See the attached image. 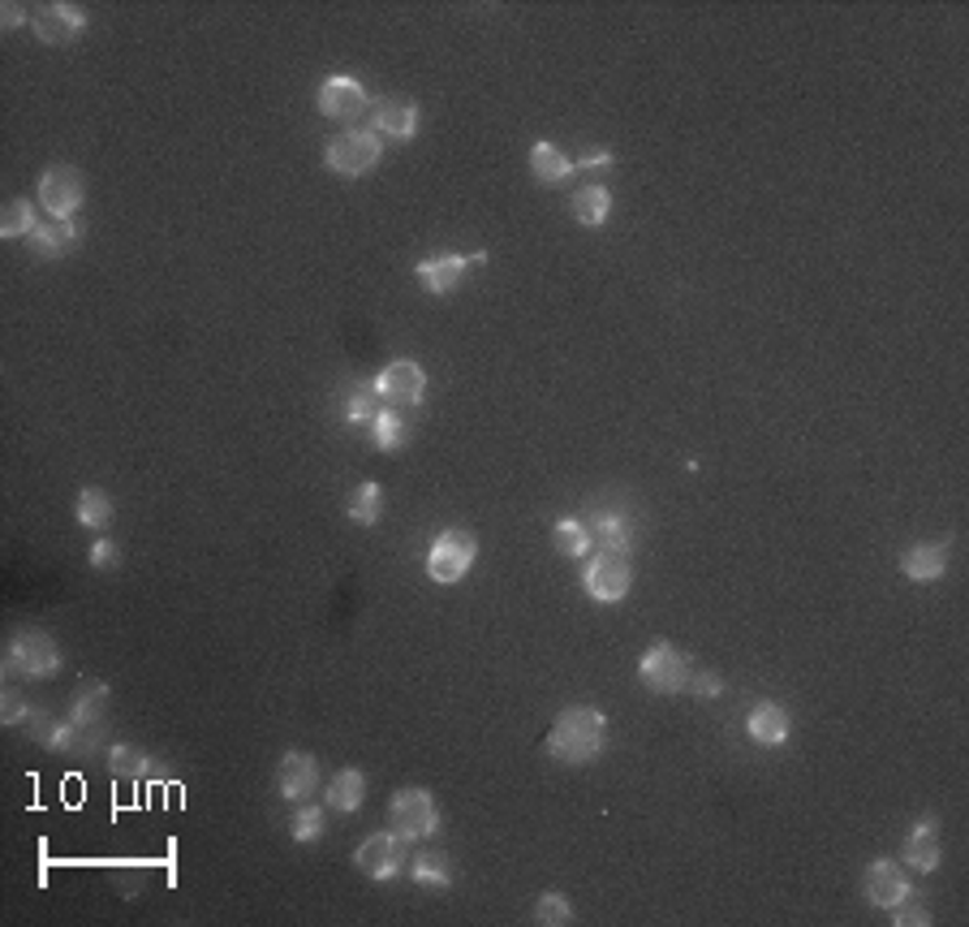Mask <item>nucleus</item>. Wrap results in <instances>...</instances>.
Returning <instances> with one entry per match:
<instances>
[{
	"mask_svg": "<svg viewBox=\"0 0 969 927\" xmlns=\"http://www.w3.org/2000/svg\"><path fill=\"white\" fill-rule=\"evenodd\" d=\"M604 742H608V721H604V712L578 703V708H565V712L556 717V725L547 733V755H551L556 764L581 768V764H595V760L604 755Z\"/></svg>",
	"mask_w": 969,
	"mask_h": 927,
	"instance_id": "f257e3e1",
	"label": "nucleus"
},
{
	"mask_svg": "<svg viewBox=\"0 0 969 927\" xmlns=\"http://www.w3.org/2000/svg\"><path fill=\"white\" fill-rule=\"evenodd\" d=\"M4 673L13 678H56L61 673V647L43 630H18L4 651Z\"/></svg>",
	"mask_w": 969,
	"mask_h": 927,
	"instance_id": "f03ea898",
	"label": "nucleus"
},
{
	"mask_svg": "<svg viewBox=\"0 0 969 927\" xmlns=\"http://www.w3.org/2000/svg\"><path fill=\"white\" fill-rule=\"evenodd\" d=\"M388 820H392V833H401L405 842H426V837L440 833V806L419 785H405V790L392 794Z\"/></svg>",
	"mask_w": 969,
	"mask_h": 927,
	"instance_id": "7ed1b4c3",
	"label": "nucleus"
},
{
	"mask_svg": "<svg viewBox=\"0 0 969 927\" xmlns=\"http://www.w3.org/2000/svg\"><path fill=\"white\" fill-rule=\"evenodd\" d=\"M380 134L375 130H341L328 147H323V164L337 173V177H362L380 164Z\"/></svg>",
	"mask_w": 969,
	"mask_h": 927,
	"instance_id": "20e7f679",
	"label": "nucleus"
},
{
	"mask_svg": "<svg viewBox=\"0 0 969 927\" xmlns=\"http://www.w3.org/2000/svg\"><path fill=\"white\" fill-rule=\"evenodd\" d=\"M474 557H478V539L470 531H462V526L457 531H440L431 539V553H426V574L435 583L453 587V583H462L465 574H470Z\"/></svg>",
	"mask_w": 969,
	"mask_h": 927,
	"instance_id": "39448f33",
	"label": "nucleus"
},
{
	"mask_svg": "<svg viewBox=\"0 0 969 927\" xmlns=\"http://www.w3.org/2000/svg\"><path fill=\"white\" fill-rule=\"evenodd\" d=\"M690 673H694L690 656L677 651L672 643L647 647V656L638 660V682L647 686L651 694H677V690H685V686H690Z\"/></svg>",
	"mask_w": 969,
	"mask_h": 927,
	"instance_id": "423d86ee",
	"label": "nucleus"
},
{
	"mask_svg": "<svg viewBox=\"0 0 969 927\" xmlns=\"http://www.w3.org/2000/svg\"><path fill=\"white\" fill-rule=\"evenodd\" d=\"M86 199V182L74 164H52L39 177V207L52 220H78V207Z\"/></svg>",
	"mask_w": 969,
	"mask_h": 927,
	"instance_id": "0eeeda50",
	"label": "nucleus"
},
{
	"mask_svg": "<svg viewBox=\"0 0 969 927\" xmlns=\"http://www.w3.org/2000/svg\"><path fill=\"white\" fill-rule=\"evenodd\" d=\"M581 587L590 600L599 605H617L629 596L633 587V565H629V553H599L590 557V565L581 569Z\"/></svg>",
	"mask_w": 969,
	"mask_h": 927,
	"instance_id": "6e6552de",
	"label": "nucleus"
},
{
	"mask_svg": "<svg viewBox=\"0 0 969 927\" xmlns=\"http://www.w3.org/2000/svg\"><path fill=\"white\" fill-rule=\"evenodd\" d=\"M353 863H358V872L362 876H371V880H392L401 867H405V837L401 833H371L358 854H353Z\"/></svg>",
	"mask_w": 969,
	"mask_h": 927,
	"instance_id": "1a4fd4ad",
	"label": "nucleus"
},
{
	"mask_svg": "<svg viewBox=\"0 0 969 927\" xmlns=\"http://www.w3.org/2000/svg\"><path fill=\"white\" fill-rule=\"evenodd\" d=\"M31 27H35L39 43L61 48V43H74L78 35L86 31V9L65 4V0H52V4H39L35 18H31Z\"/></svg>",
	"mask_w": 969,
	"mask_h": 927,
	"instance_id": "9d476101",
	"label": "nucleus"
},
{
	"mask_svg": "<svg viewBox=\"0 0 969 927\" xmlns=\"http://www.w3.org/2000/svg\"><path fill=\"white\" fill-rule=\"evenodd\" d=\"M319 113L328 122H358L367 113V86L349 74H332L319 86Z\"/></svg>",
	"mask_w": 969,
	"mask_h": 927,
	"instance_id": "9b49d317",
	"label": "nucleus"
},
{
	"mask_svg": "<svg viewBox=\"0 0 969 927\" xmlns=\"http://www.w3.org/2000/svg\"><path fill=\"white\" fill-rule=\"evenodd\" d=\"M315 781H319V760L315 755H307V751L280 755V764H276V794L285 803H307L310 794H315Z\"/></svg>",
	"mask_w": 969,
	"mask_h": 927,
	"instance_id": "f8f14e48",
	"label": "nucleus"
},
{
	"mask_svg": "<svg viewBox=\"0 0 969 927\" xmlns=\"http://www.w3.org/2000/svg\"><path fill=\"white\" fill-rule=\"evenodd\" d=\"M371 130L396 143H410L419 134V104L410 95H384L380 104H371Z\"/></svg>",
	"mask_w": 969,
	"mask_h": 927,
	"instance_id": "ddd939ff",
	"label": "nucleus"
},
{
	"mask_svg": "<svg viewBox=\"0 0 969 927\" xmlns=\"http://www.w3.org/2000/svg\"><path fill=\"white\" fill-rule=\"evenodd\" d=\"M375 393L384 402H423L426 393V371L414 359H392V363L375 375Z\"/></svg>",
	"mask_w": 969,
	"mask_h": 927,
	"instance_id": "4468645a",
	"label": "nucleus"
},
{
	"mask_svg": "<svg viewBox=\"0 0 969 927\" xmlns=\"http://www.w3.org/2000/svg\"><path fill=\"white\" fill-rule=\"evenodd\" d=\"M862 888H866V902L879 906V910H891L900 897H909V880H905V867L896 858H875L862 876Z\"/></svg>",
	"mask_w": 969,
	"mask_h": 927,
	"instance_id": "2eb2a0df",
	"label": "nucleus"
},
{
	"mask_svg": "<svg viewBox=\"0 0 969 927\" xmlns=\"http://www.w3.org/2000/svg\"><path fill=\"white\" fill-rule=\"evenodd\" d=\"M487 255L478 250V255H435V259H423L419 264V281L435 293V298H444V293H453L457 285H462L465 268L470 264H483Z\"/></svg>",
	"mask_w": 969,
	"mask_h": 927,
	"instance_id": "dca6fc26",
	"label": "nucleus"
},
{
	"mask_svg": "<svg viewBox=\"0 0 969 927\" xmlns=\"http://www.w3.org/2000/svg\"><path fill=\"white\" fill-rule=\"evenodd\" d=\"M788 729H793L788 712H784L780 703H772V699L754 703L750 717H745V733H750L759 746H784V742H788Z\"/></svg>",
	"mask_w": 969,
	"mask_h": 927,
	"instance_id": "f3484780",
	"label": "nucleus"
},
{
	"mask_svg": "<svg viewBox=\"0 0 969 927\" xmlns=\"http://www.w3.org/2000/svg\"><path fill=\"white\" fill-rule=\"evenodd\" d=\"M586 526H590V539L599 553H629L633 548V523L620 509H595Z\"/></svg>",
	"mask_w": 969,
	"mask_h": 927,
	"instance_id": "a211bd4d",
	"label": "nucleus"
},
{
	"mask_svg": "<svg viewBox=\"0 0 969 927\" xmlns=\"http://www.w3.org/2000/svg\"><path fill=\"white\" fill-rule=\"evenodd\" d=\"M78 243H82V225L78 220H43L35 234L27 238L35 259H61Z\"/></svg>",
	"mask_w": 969,
	"mask_h": 927,
	"instance_id": "6ab92c4d",
	"label": "nucleus"
},
{
	"mask_svg": "<svg viewBox=\"0 0 969 927\" xmlns=\"http://www.w3.org/2000/svg\"><path fill=\"white\" fill-rule=\"evenodd\" d=\"M939 858H944V849H939V824H935V820H918V824L909 828V837H905V863H909L914 872L930 876V872L939 867Z\"/></svg>",
	"mask_w": 969,
	"mask_h": 927,
	"instance_id": "aec40b11",
	"label": "nucleus"
},
{
	"mask_svg": "<svg viewBox=\"0 0 969 927\" xmlns=\"http://www.w3.org/2000/svg\"><path fill=\"white\" fill-rule=\"evenodd\" d=\"M944 569H948V544H914L900 557V574L909 583H935L944 578Z\"/></svg>",
	"mask_w": 969,
	"mask_h": 927,
	"instance_id": "412c9836",
	"label": "nucleus"
},
{
	"mask_svg": "<svg viewBox=\"0 0 969 927\" xmlns=\"http://www.w3.org/2000/svg\"><path fill=\"white\" fill-rule=\"evenodd\" d=\"M367 799V776L358 772V768H341L332 781H328V794H323V803L328 811H337V815H353L358 806Z\"/></svg>",
	"mask_w": 969,
	"mask_h": 927,
	"instance_id": "4be33fe9",
	"label": "nucleus"
},
{
	"mask_svg": "<svg viewBox=\"0 0 969 927\" xmlns=\"http://www.w3.org/2000/svg\"><path fill=\"white\" fill-rule=\"evenodd\" d=\"M109 699H113L109 682H100V678H82V682L74 686V699H70V717H74L78 725L104 721V712H109Z\"/></svg>",
	"mask_w": 969,
	"mask_h": 927,
	"instance_id": "5701e85b",
	"label": "nucleus"
},
{
	"mask_svg": "<svg viewBox=\"0 0 969 927\" xmlns=\"http://www.w3.org/2000/svg\"><path fill=\"white\" fill-rule=\"evenodd\" d=\"M74 509H78V523L86 526V531H109L116 518L113 496H109L104 487H82L78 501H74Z\"/></svg>",
	"mask_w": 969,
	"mask_h": 927,
	"instance_id": "b1692460",
	"label": "nucleus"
},
{
	"mask_svg": "<svg viewBox=\"0 0 969 927\" xmlns=\"http://www.w3.org/2000/svg\"><path fill=\"white\" fill-rule=\"evenodd\" d=\"M574 216H578V225H586V229H599V225L612 216V190L599 186V182L574 190Z\"/></svg>",
	"mask_w": 969,
	"mask_h": 927,
	"instance_id": "393cba45",
	"label": "nucleus"
},
{
	"mask_svg": "<svg viewBox=\"0 0 969 927\" xmlns=\"http://www.w3.org/2000/svg\"><path fill=\"white\" fill-rule=\"evenodd\" d=\"M530 173L547 182V186H556V182H565V177H574V161L556 147V143H535L530 147Z\"/></svg>",
	"mask_w": 969,
	"mask_h": 927,
	"instance_id": "a878e982",
	"label": "nucleus"
},
{
	"mask_svg": "<svg viewBox=\"0 0 969 927\" xmlns=\"http://www.w3.org/2000/svg\"><path fill=\"white\" fill-rule=\"evenodd\" d=\"M410 876L426 888H449L453 885V863L444 849H419V858L410 863Z\"/></svg>",
	"mask_w": 969,
	"mask_h": 927,
	"instance_id": "bb28decb",
	"label": "nucleus"
},
{
	"mask_svg": "<svg viewBox=\"0 0 969 927\" xmlns=\"http://www.w3.org/2000/svg\"><path fill=\"white\" fill-rule=\"evenodd\" d=\"M39 229V216H35V203L31 199H9L0 207V238H31Z\"/></svg>",
	"mask_w": 969,
	"mask_h": 927,
	"instance_id": "cd10ccee",
	"label": "nucleus"
},
{
	"mask_svg": "<svg viewBox=\"0 0 969 927\" xmlns=\"http://www.w3.org/2000/svg\"><path fill=\"white\" fill-rule=\"evenodd\" d=\"M380 514H384V487L375 484V480H367V484L353 487V496H349V523L375 526L380 523Z\"/></svg>",
	"mask_w": 969,
	"mask_h": 927,
	"instance_id": "c85d7f7f",
	"label": "nucleus"
},
{
	"mask_svg": "<svg viewBox=\"0 0 969 927\" xmlns=\"http://www.w3.org/2000/svg\"><path fill=\"white\" fill-rule=\"evenodd\" d=\"M551 539H556V553L560 557H574V562H581L586 553H590V526L581 523V518H560L556 523V531H551Z\"/></svg>",
	"mask_w": 969,
	"mask_h": 927,
	"instance_id": "c756f323",
	"label": "nucleus"
},
{
	"mask_svg": "<svg viewBox=\"0 0 969 927\" xmlns=\"http://www.w3.org/2000/svg\"><path fill=\"white\" fill-rule=\"evenodd\" d=\"M410 441V428H405V419L401 414H392V410H380L375 419H371V444L375 449H384V453H396L401 444Z\"/></svg>",
	"mask_w": 969,
	"mask_h": 927,
	"instance_id": "7c9ffc66",
	"label": "nucleus"
},
{
	"mask_svg": "<svg viewBox=\"0 0 969 927\" xmlns=\"http://www.w3.org/2000/svg\"><path fill=\"white\" fill-rule=\"evenodd\" d=\"M109 768H113V776H121V781H143V776H152V760H147L143 751L125 746V742H116L113 751H109Z\"/></svg>",
	"mask_w": 969,
	"mask_h": 927,
	"instance_id": "2f4dec72",
	"label": "nucleus"
},
{
	"mask_svg": "<svg viewBox=\"0 0 969 927\" xmlns=\"http://www.w3.org/2000/svg\"><path fill=\"white\" fill-rule=\"evenodd\" d=\"M289 837L293 842H302V846H310V842H319L323 837V811L319 806H298L293 815H289Z\"/></svg>",
	"mask_w": 969,
	"mask_h": 927,
	"instance_id": "473e14b6",
	"label": "nucleus"
},
{
	"mask_svg": "<svg viewBox=\"0 0 969 927\" xmlns=\"http://www.w3.org/2000/svg\"><path fill=\"white\" fill-rule=\"evenodd\" d=\"M384 405H380V393H375V384L371 389H353L346 402H341V414H346V423H371L375 414H380Z\"/></svg>",
	"mask_w": 969,
	"mask_h": 927,
	"instance_id": "72a5a7b5",
	"label": "nucleus"
},
{
	"mask_svg": "<svg viewBox=\"0 0 969 927\" xmlns=\"http://www.w3.org/2000/svg\"><path fill=\"white\" fill-rule=\"evenodd\" d=\"M535 924H543V927L574 924V906H569V897H565V893H543L539 902H535Z\"/></svg>",
	"mask_w": 969,
	"mask_h": 927,
	"instance_id": "f704fd0d",
	"label": "nucleus"
},
{
	"mask_svg": "<svg viewBox=\"0 0 969 927\" xmlns=\"http://www.w3.org/2000/svg\"><path fill=\"white\" fill-rule=\"evenodd\" d=\"M31 712H35V703H27V694H18V690H4V694H0V721L9 729L27 725Z\"/></svg>",
	"mask_w": 969,
	"mask_h": 927,
	"instance_id": "c9c22d12",
	"label": "nucleus"
},
{
	"mask_svg": "<svg viewBox=\"0 0 969 927\" xmlns=\"http://www.w3.org/2000/svg\"><path fill=\"white\" fill-rule=\"evenodd\" d=\"M104 742H109V733H104V721H91V725H78L74 733V751L70 755H100L104 751Z\"/></svg>",
	"mask_w": 969,
	"mask_h": 927,
	"instance_id": "e433bc0d",
	"label": "nucleus"
},
{
	"mask_svg": "<svg viewBox=\"0 0 969 927\" xmlns=\"http://www.w3.org/2000/svg\"><path fill=\"white\" fill-rule=\"evenodd\" d=\"M891 910H896V915H891V924H905V927H927L930 924L927 906H922L914 893H909V897H900Z\"/></svg>",
	"mask_w": 969,
	"mask_h": 927,
	"instance_id": "4c0bfd02",
	"label": "nucleus"
},
{
	"mask_svg": "<svg viewBox=\"0 0 969 927\" xmlns=\"http://www.w3.org/2000/svg\"><path fill=\"white\" fill-rule=\"evenodd\" d=\"M685 690H694L698 699H715V694H724V682H720V673L698 669V673H690V686H685Z\"/></svg>",
	"mask_w": 969,
	"mask_h": 927,
	"instance_id": "58836bf2",
	"label": "nucleus"
},
{
	"mask_svg": "<svg viewBox=\"0 0 969 927\" xmlns=\"http://www.w3.org/2000/svg\"><path fill=\"white\" fill-rule=\"evenodd\" d=\"M91 565H95V569H116V565H121V553H116L113 539H95V544H91Z\"/></svg>",
	"mask_w": 969,
	"mask_h": 927,
	"instance_id": "ea45409f",
	"label": "nucleus"
},
{
	"mask_svg": "<svg viewBox=\"0 0 969 927\" xmlns=\"http://www.w3.org/2000/svg\"><path fill=\"white\" fill-rule=\"evenodd\" d=\"M52 729H56V721H52V717H48L43 708H35V712H31V721H27V733H31L35 742H43V746H48V738H52Z\"/></svg>",
	"mask_w": 969,
	"mask_h": 927,
	"instance_id": "a19ab883",
	"label": "nucleus"
},
{
	"mask_svg": "<svg viewBox=\"0 0 969 927\" xmlns=\"http://www.w3.org/2000/svg\"><path fill=\"white\" fill-rule=\"evenodd\" d=\"M0 22H4V31H18V27L27 22V9L9 0V4H0Z\"/></svg>",
	"mask_w": 969,
	"mask_h": 927,
	"instance_id": "79ce46f5",
	"label": "nucleus"
},
{
	"mask_svg": "<svg viewBox=\"0 0 969 927\" xmlns=\"http://www.w3.org/2000/svg\"><path fill=\"white\" fill-rule=\"evenodd\" d=\"M599 164H612V152H608V147H595V152H586L581 161H574V173H578V168H599Z\"/></svg>",
	"mask_w": 969,
	"mask_h": 927,
	"instance_id": "37998d69",
	"label": "nucleus"
}]
</instances>
